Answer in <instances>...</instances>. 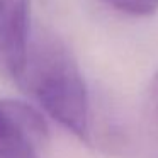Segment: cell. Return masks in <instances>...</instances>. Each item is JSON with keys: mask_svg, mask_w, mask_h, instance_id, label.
Here are the masks:
<instances>
[{"mask_svg": "<svg viewBox=\"0 0 158 158\" xmlns=\"http://www.w3.org/2000/svg\"><path fill=\"white\" fill-rule=\"evenodd\" d=\"M17 83L63 127L89 141V95L72 51L53 34L29 44Z\"/></svg>", "mask_w": 158, "mask_h": 158, "instance_id": "cell-1", "label": "cell"}, {"mask_svg": "<svg viewBox=\"0 0 158 158\" xmlns=\"http://www.w3.org/2000/svg\"><path fill=\"white\" fill-rule=\"evenodd\" d=\"M48 141V126L36 107L21 100H0V158H38Z\"/></svg>", "mask_w": 158, "mask_h": 158, "instance_id": "cell-2", "label": "cell"}, {"mask_svg": "<svg viewBox=\"0 0 158 158\" xmlns=\"http://www.w3.org/2000/svg\"><path fill=\"white\" fill-rule=\"evenodd\" d=\"M29 0H0V75L17 82L29 49Z\"/></svg>", "mask_w": 158, "mask_h": 158, "instance_id": "cell-3", "label": "cell"}, {"mask_svg": "<svg viewBox=\"0 0 158 158\" xmlns=\"http://www.w3.org/2000/svg\"><path fill=\"white\" fill-rule=\"evenodd\" d=\"M112 9L134 17H148L158 10V0H104Z\"/></svg>", "mask_w": 158, "mask_h": 158, "instance_id": "cell-4", "label": "cell"}, {"mask_svg": "<svg viewBox=\"0 0 158 158\" xmlns=\"http://www.w3.org/2000/svg\"><path fill=\"white\" fill-rule=\"evenodd\" d=\"M148 110L155 123H158V72L153 77L148 89Z\"/></svg>", "mask_w": 158, "mask_h": 158, "instance_id": "cell-5", "label": "cell"}]
</instances>
